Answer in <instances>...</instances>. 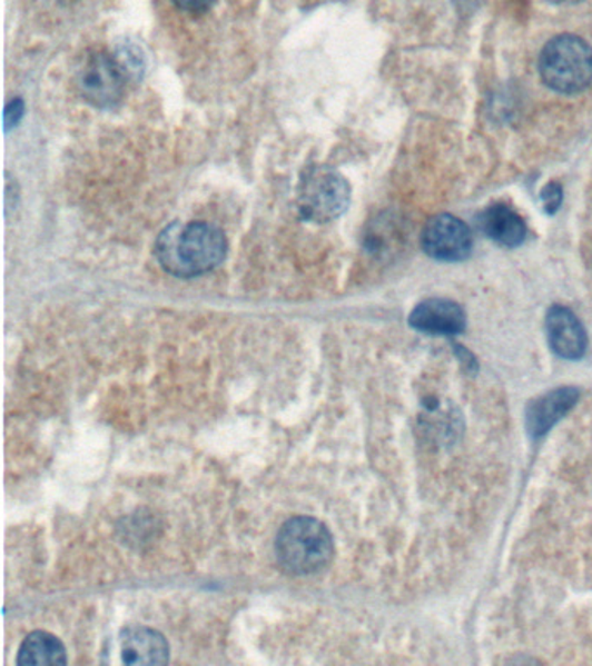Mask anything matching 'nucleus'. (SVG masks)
I'll list each match as a JSON object with an SVG mask.
<instances>
[{"instance_id": "obj_7", "label": "nucleus", "mask_w": 592, "mask_h": 666, "mask_svg": "<svg viewBox=\"0 0 592 666\" xmlns=\"http://www.w3.org/2000/svg\"><path fill=\"white\" fill-rule=\"evenodd\" d=\"M545 328L549 344L561 358L579 359L584 356L588 336L579 318L569 308L553 306L549 309Z\"/></svg>"}, {"instance_id": "obj_15", "label": "nucleus", "mask_w": 592, "mask_h": 666, "mask_svg": "<svg viewBox=\"0 0 592 666\" xmlns=\"http://www.w3.org/2000/svg\"><path fill=\"white\" fill-rule=\"evenodd\" d=\"M551 2H558V4H572V2H579V0H551Z\"/></svg>"}, {"instance_id": "obj_9", "label": "nucleus", "mask_w": 592, "mask_h": 666, "mask_svg": "<svg viewBox=\"0 0 592 666\" xmlns=\"http://www.w3.org/2000/svg\"><path fill=\"white\" fill-rule=\"evenodd\" d=\"M122 662L127 665H162L169 659L164 635L147 627H131L120 634Z\"/></svg>"}, {"instance_id": "obj_8", "label": "nucleus", "mask_w": 592, "mask_h": 666, "mask_svg": "<svg viewBox=\"0 0 592 666\" xmlns=\"http://www.w3.org/2000/svg\"><path fill=\"white\" fill-rule=\"evenodd\" d=\"M411 325L433 336H455L466 327V312L452 300L427 299L412 312Z\"/></svg>"}, {"instance_id": "obj_11", "label": "nucleus", "mask_w": 592, "mask_h": 666, "mask_svg": "<svg viewBox=\"0 0 592 666\" xmlns=\"http://www.w3.org/2000/svg\"><path fill=\"white\" fill-rule=\"evenodd\" d=\"M18 665H67V650L55 635L33 632L21 644Z\"/></svg>"}, {"instance_id": "obj_5", "label": "nucleus", "mask_w": 592, "mask_h": 666, "mask_svg": "<svg viewBox=\"0 0 592 666\" xmlns=\"http://www.w3.org/2000/svg\"><path fill=\"white\" fill-rule=\"evenodd\" d=\"M423 249L427 256L445 262H457L470 257L473 233L470 226L451 213L431 217L423 229Z\"/></svg>"}, {"instance_id": "obj_3", "label": "nucleus", "mask_w": 592, "mask_h": 666, "mask_svg": "<svg viewBox=\"0 0 592 666\" xmlns=\"http://www.w3.org/2000/svg\"><path fill=\"white\" fill-rule=\"evenodd\" d=\"M542 80L561 95H576L592 82V48L576 36H558L539 58Z\"/></svg>"}, {"instance_id": "obj_12", "label": "nucleus", "mask_w": 592, "mask_h": 666, "mask_svg": "<svg viewBox=\"0 0 592 666\" xmlns=\"http://www.w3.org/2000/svg\"><path fill=\"white\" fill-rule=\"evenodd\" d=\"M576 392L573 389H558L551 395L532 402L526 420H529L530 433L544 434L549 427L556 423L561 415L565 414L573 402H575Z\"/></svg>"}, {"instance_id": "obj_4", "label": "nucleus", "mask_w": 592, "mask_h": 666, "mask_svg": "<svg viewBox=\"0 0 592 666\" xmlns=\"http://www.w3.org/2000/svg\"><path fill=\"white\" fill-rule=\"evenodd\" d=\"M299 210L313 222H330L349 206V185L336 170L313 167L299 186Z\"/></svg>"}, {"instance_id": "obj_10", "label": "nucleus", "mask_w": 592, "mask_h": 666, "mask_svg": "<svg viewBox=\"0 0 592 666\" xmlns=\"http://www.w3.org/2000/svg\"><path fill=\"white\" fill-rule=\"evenodd\" d=\"M478 226L485 237L502 247H517L525 241L526 225L522 216L504 203H495L483 210L478 217Z\"/></svg>"}, {"instance_id": "obj_2", "label": "nucleus", "mask_w": 592, "mask_h": 666, "mask_svg": "<svg viewBox=\"0 0 592 666\" xmlns=\"http://www.w3.org/2000/svg\"><path fill=\"white\" fill-rule=\"evenodd\" d=\"M275 553L282 568L290 575H315L330 564L334 538L315 517H293L278 531Z\"/></svg>"}, {"instance_id": "obj_1", "label": "nucleus", "mask_w": 592, "mask_h": 666, "mask_svg": "<svg viewBox=\"0 0 592 666\" xmlns=\"http://www.w3.org/2000/svg\"><path fill=\"white\" fill-rule=\"evenodd\" d=\"M155 254L170 275L198 277L221 265L226 256L225 235L207 222H176L158 237Z\"/></svg>"}, {"instance_id": "obj_14", "label": "nucleus", "mask_w": 592, "mask_h": 666, "mask_svg": "<svg viewBox=\"0 0 592 666\" xmlns=\"http://www.w3.org/2000/svg\"><path fill=\"white\" fill-rule=\"evenodd\" d=\"M182 11L191 12V14H201L209 11L216 0H172Z\"/></svg>"}, {"instance_id": "obj_6", "label": "nucleus", "mask_w": 592, "mask_h": 666, "mask_svg": "<svg viewBox=\"0 0 592 666\" xmlns=\"http://www.w3.org/2000/svg\"><path fill=\"white\" fill-rule=\"evenodd\" d=\"M79 87L91 103L98 107L114 105L124 92L122 68L110 56H92L83 70H80Z\"/></svg>"}, {"instance_id": "obj_13", "label": "nucleus", "mask_w": 592, "mask_h": 666, "mask_svg": "<svg viewBox=\"0 0 592 666\" xmlns=\"http://www.w3.org/2000/svg\"><path fill=\"white\" fill-rule=\"evenodd\" d=\"M541 198L545 212L554 213L560 209L561 201H563V188L558 182H549V185L544 186Z\"/></svg>"}]
</instances>
